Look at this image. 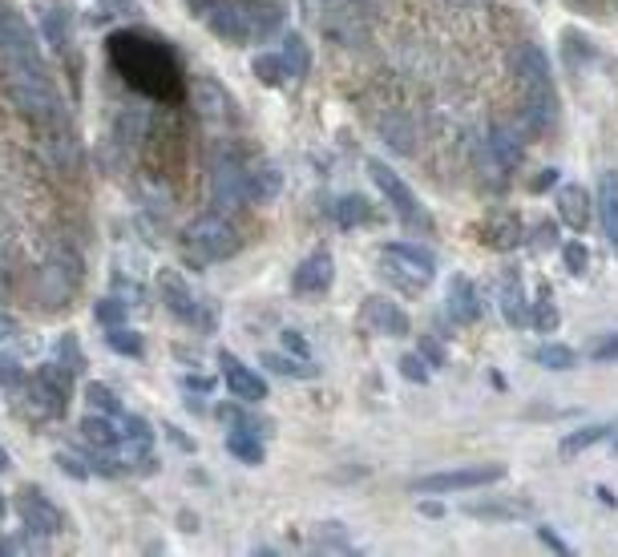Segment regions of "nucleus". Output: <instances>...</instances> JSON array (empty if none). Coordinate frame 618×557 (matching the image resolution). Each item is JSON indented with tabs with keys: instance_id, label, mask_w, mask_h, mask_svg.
<instances>
[{
	"instance_id": "obj_29",
	"label": "nucleus",
	"mask_w": 618,
	"mask_h": 557,
	"mask_svg": "<svg viewBox=\"0 0 618 557\" xmlns=\"http://www.w3.org/2000/svg\"><path fill=\"white\" fill-rule=\"evenodd\" d=\"M368 214H372V206H368L364 194L336 198V222H340V227H360V222H368Z\"/></svg>"
},
{
	"instance_id": "obj_3",
	"label": "nucleus",
	"mask_w": 618,
	"mask_h": 557,
	"mask_svg": "<svg viewBox=\"0 0 618 557\" xmlns=\"http://www.w3.org/2000/svg\"><path fill=\"white\" fill-rule=\"evenodd\" d=\"M182 243H186L194 263H223V259H231L239 251V231L219 210H211V214H202V218L190 222Z\"/></svg>"
},
{
	"instance_id": "obj_44",
	"label": "nucleus",
	"mask_w": 618,
	"mask_h": 557,
	"mask_svg": "<svg viewBox=\"0 0 618 557\" xmlns=\"http://www.w3.org/2000/svg\"><path fill=\"white\" fill-rule=\"evenodd\" d=\"M534 323H538L542 331H554V327H558V311H554V303H550V291H542V295H538V307H534Z\"/></svg>"
},
{
	"instance_id": "obj_63",
	"label": "nucleus",
	"mask_w": 618,
	"mask_h": 557,
	"mask_svg": "<svg viewBox=\"0 0 618 557\" xmlns=\"http://www.w3.org/2000/svg\"><path fill=\"white\" fill-rule=\"evenodd\" d=\"M324 5H348V0H324Z\"/></svg>"
},
{
	"instance_id": "obj_58",
	"label": "nucleus",
	"mask_w": 618,
	"mask_h": 557,
	"mask_svg": "<svg viewBox=\"0 0 618 557\" xmlns=\"http://www.w3.org/2000/svg\"><path fill=\"white\" fill-rule=\"evenodd\" d=\"M554 182H558V170H542V174L530 182V190H550Z\"/></svg>"
},
{
	"instance_id": "obj_24",
	"label": "nucleus",
	"mask_w": 618,
	"mask_h": 557,
	"mask_svg": "<svg viewBox=\"0 0 618 557\" xmlns=\"http://www.w3.org/2000/svg\"><path fill=\"white\" fill-rule=\"evenodd\" d=\"M485 146L493 150V158H497L505 170L522 166V142H518V134H509L505 126H493V134H489V142H485Z\"/></svg>"
},
{
	"instance_id": "obj_19",
	"label": "nucleus",
	"mask_w": 618,
	"mask_h": 557,
	"mask_svg": "<svg viewBox=\"0 0 618 557\" xmlns=\"http://www.w3.org/2000/svg\"><path fill=\"white\" fill-rule=\"evenodd\" d=\"M598 218H602V231L610 239V247L618 251V174L606 170L598 182Z\"/></svg>"
},
{
	"instance_id": "obj_59",
	"label": "nucleus",
	"mask_w": 618,
	"mask_h": 557,
	"mask_svg": "<svg viewBox=\"0 0 618 557\" xmlns=\"http://www.w3.org/2000/svg\"><path fill=\"white\" fill-rule=\"evenodd\" d=\"M57 465H61V469H65L69 477H89V469H81V465H77L73 457H57Z\"/></svg>"
},
{
	"instance_id": "obj_7",
	"label": "nucleus",
	"mask_w": 618,
	"mask_h": 557,
	"mask_svg": "<svg viewBox=\"0 0 618 557\" xmlns=\"http://www.w3.org/2000/svg\"><path fill=\"white\" fill-rule=\"evenodd\" d=\"M368 174H372V182L380 186V194L396 206V214H400L404 222H417L421 231H429V214H425V206L417 202V194L408 190V182H404L392 166H384V162H368Z\"/></svg>"
},
{
	"instance_id": "obj_39",
	"label": "nucleus",
	"mask_w": 618,
	"mask_h": 557,
	"mask_svg": "<svg viewBox=\"0 0 618 557\" xmlns=\"http://www.w3.org/2000/svg\"><path fill=\"white\" fill-rule=\"evenodd\" d=\"M85 400H89V408H93V412H106V416L122 412L118 396H114V392H110L106 384H89V388H85Z\"/></svg>"
},
{
	"instance_id": "obj_52",
	"label": "nucleus",
	"mask_w": 618,
	"mask_h": 557,
	"mask_svg": "<svg viewBox=\"0 0 618 557\" xmlns=\"http://www.w3.org/2000/svg\"><path fill=\"white\" fill-rule=\"evenodd\" d=\"M590 360H618V336H610V340H602V344H594L590 348Z\"/></svg>"
},
{
	"instance_id": "obj_22",
	"label": "nucleus",
	"mask_w": 618,
	"mask_h": 557,
	"mask_svg": "<svg viewBox=\"0 0 618 557\" xmlns=\"http://www.w3.org/2000/svg\"><path fill=\"white\" fill-rule=\"evenodd\" d=\"M283 194V170L271 162H255L251 166V198L259 202H275Z\"/></svg>"
},
{
	"instance_id": "obj_46",
	"label": "nucleus",
	"mask_w": 618,
	"mask_h": 557,
	"mask_svg": "<svg viewBox=\"0 0 618 557\" xmlns=\"http://www.w3.org/2000/svg\"><path fill=\"white\" fill-rule=\"evenodd\" d=\"M562 259H566V267H570L574 275H582V271H586V263H590V251H586L582 243H566Z\"/></svg>"
},
{
	"instance_id": "obj_13",
	"label": "nucleus",
	"mask_w": 618,
	"mask_h": 557,
	"mask_svg": "<svg viewBox=\"0 0 618 557\" xmlns=\"http://www.w3.org/2000/svg\"><path fill=\"white\" fill-rule=\"evenodd\" d=\"M324 29L336 45H360L368 37L364 21H360V9H356V0H348V5H328L324 13Z\"/></svg>"
},
{
	"instance_id": "obj_14",
	"label": "nucleus",
	"mask_w": 618,
	"mask_h": 557,
	"mask_svg": "<svg viewBox=\"0 0 618 557\" xmlns=\"http://www.w3.org/2000/svg\"><path fill=\"white\" fill-rule=\"evenodd\" d=\"M206 29H211L215 37H223V41H231V45H247L251 41L239 0H219V5L206 13Z\"/></svg>"
},
{
	"instance_id": "obj_51",
	"label": "nucleus",
	"mask_w": 618,
	"mask_h": 557,
	"mask_svg": "<svg viewBox=\"0 0 618 557\" xmlns=\"http://www.w3.org/2000/svg\"><path fill=\"white\" fill-rule=\"evenodd\" d=\"M562 41H566V57H570V61H574V57H590V41H586L582 33H574V29H570Z\"/></svg>"
},
{
	"instance_id": "obj_25",
	"label": "nucleus",
	"mask_w": 618,
	"mask_h": 557,
	"mask_svg": "<svg viewBox=\"0 0 618 557\" xmlns=\"http://www.w3.org/2000/svg\"><path fill=\"white\" fill-rule=\"evenodd\" d=\"M81 436L93 444V449H118V424L106 420V412L85 416V420H81Z\"/></svg>"
},
{
	"instance_id": "obj_55",
	"label": "nucleus",
	"mask_w": 618,
	"mask_h": 557,
	"mask_svg": "<svg viewBox=\"0 0 618 557\" xmlns=\"http://www.w3.org/2000/svg\"><path fill=\"white\" fill-rule=\"evenodd\" d=\"M421 352H425V360H429V364H433V368H441V364H445V352H441V348H437V344H433V340H429V336H425V340H421Z\"/></svg>"
},
{
	"instance_id": "obj_61",
	"label": "nucleus",
	"mask_w": 618,
	"mask_h": 557,
	"mask_svg": "<svg viewBox=\"0 0 618 557\" xmlns=\"http://www.w3.org/2000/svg\"><path fill=\"white\" fill-rule=\"evenodd\" d=\"M13 469V461H9V453H5V444H0V473H9Z\"/></svg>"
},
{
	"instance_id": "obj_40",
	"label": "nucleus",
	"mask_w": 618,
	"mask_h": 557,
	"mask_svg": "<svg viewBox=\"0 0 618 557\" xmlns=\"http://www.w3.org/2000/svg\"><path fill=\"white\" fill-rule=\"evenodd\" d=\"M49 267H57V271H61V275H65L73 287L81 283V259H77L69 247H57V251L49 255Z\"/></svg>"
},
{
	"instance_id": "obj_16",
	"label": "nucleus",
	"mask_w": 618,
	"mask_h": 557,
	"mask_svg": "<svg viewBox=\"0 0 618 557\" xmlns=\"http://www.w3.org/2000/svg\"><path fill=\"white\" fill-rule=\"evenodd\" d=\"M239 5H243V21H247L251 41H267L279 33V25H283L279 5H271V0H239Z\"/></svg>"
},
{
	"instance_id": "obj_35",
	"label": "nucleus",
	"mask_w": 618,
	"mask_h": 557,
	"mask_svg": "<svg viewBox=\"0 0 618 557\" xmlns=\"http://www.w3.org/2000/svg\"><path fill=\"white\" fill-rule=\"evenodd\" d=\"M106 344L114 348V352H122V356H142V336L134 327H126V323H118V327H110V336H106Z\"/></svg>"
},
{
	"instance_id": "obj_11",
	"label": "nucleus",
	"mask_w": 618,
	"mask_h": 557,
	"mask_svg": "<svg viewBox=\"0 0 618 557\" xmlns=\"http://www.w3.org/2000/svg\"><path fill=\"white\" fill-rule=\"evenodd\" d=\"M41 146H45V158L57 166V170H73L77 158H81V146H77V134L69 130V118L65 122H49L41 126Z\"/></svg>"
},
{
	"instance_id": "obj_23",
	"label": "nucleus",
	"mask_w": 618,
	"mask_h": 557,
	"mask_svg": "<svg viewBox=\"0 0 618 557\" xmlns=\"http://www.w3.org/2000/svg\"><path fill=\"white\" fill-rule=\"evenodd\" d=\"M449 315L457 323H473L481 315V303H477V291L469 279H453V295H449Z\"/></svg>"
},
{
	"instance_id": "obj_48",
	"label": "nucleus",
	"mask_w": 618,
	"mask_h": 557,
	"mask_svg": "<svg viewBox=\"0 0 618 557\" xmlns=\"http://www.w3.org/2000/svg\"><path fill=\"white\" fill-rule=\"evenodd\" d=\"M57 360L69 364L73 372L81 368V352H77V340H73V336H61V340H57Z\"/></svg>"
},
{
	"instance_id": "obj_31",
	"label": "nucleus",
	"mask_w": 618,
	"mask_h": 557,
	"mask_svg": "<svg viewBox=\"0 0 618 557\" xmlns=\"http://www.w3.org/2000/svg\"><path fill=\"white\" fill-rule=\"evenodd\" d=\"M37 380H41L45 388H53L57 396H65V400H69V392H73V368H69V364H61V360L41 364V368H37Z\"/></svg>"
},
{
	"instance_id": "obj_37",
	"label": "nucleus",
	"mask_w": 618,
	"mask_h": 557,
	"mask_svg": "<svg viewBox=\"0 0 618 557\" xmlns=\"http://www.w3.org/2000/svg\"><path fill=\"white\" fill-rule=\"evenodd\" d=\"M41 25H45V37L61 49V45H69V17H65V9H45L41 13Z\"/></svg>"
},
{
	"instance_id": "obj_8",
	"label": "nucleus",
	"mask_w": 618,
	"mask_h": 557,
	"mask_svg": "<svg viewBox=\"0 0 618 557\" xmlns=\"http://www.w3.org/2000/svg\"><path fill=\"white\" fill-rule=\"evenodd\" d=\"M17 513H21V529H29V533H37V537H53V533L65 529L61 509H57L37 485H25V489L17 493Z\"/></svg>"
},
{
	"instance_id": "obj_5",
	"label": "nucleus",
	"mask_w": 618,
	"mask_h": 557,
	"mask_svg": "<svg viewBox=\"0 0 618 557\" xmlns=\"http://www.w3.org/2000/svg\"><path fill=\"white\" fill-rule=\"evenodd\" d=\"M211 202L215 210H239L251 202V170L235 154H219L211 166Z\"/></svg>"
},
{
	"instance_id": "obj_26",
	"label": "nucleus",
	"mask_w": 618,
	"mask_h": 557,
	"mask_svg": "<svg viewBox=\"0 0 618 557\" xmlns=\"http://www.w3.org/2000/svg\"><path fill=\"white\" fill-rule=\"evenodd\" d=\"M380 134H384L388 146L400 150V154H412V146H417V130H412V122H408V118H396V114H388V118L380 122Z\"/></svg>"
},
{
	"instance_id": "obj_6",
	"label": "nucleus",
	"mask_w": 618,
	"mask_h": 557,
	"mask_svg": "<svg viewBox=\"0 0 618 557\" xmlns=\"http://www.w3.org/2000/svg\"><path fill=\"white\" fill-rule=\"evenodd\" d=\"M505 477L501 465H465V469H449V473H429L412 481V493H461V489H481V485H497Z\"/></svg>"
},
{
	"instance_id": "obj_38",
	"label": "nucleus",
	"mask_w": 618,
	"mask_h": 557,
	"mask_svg": "<svg viewBox=\"0 0 618 557\" xmlns=\"http://www.w3.org/2000/svg\"><path fill=\"white\" fill-rule=\"evenodd\" d=\"M469 517H526L530 505H513V501H501V505H481V501H469L465 505Z\"/></svg>"
},
{
	"instance_id": "obj_57",
	"label": "nucleus",
	"mask_w": 618,
	"mask_h": 557,
	"mask_svg": "<svg viewBox=\"0 0 618 557\" xmlns=\"http://www.w3.org/2000/svg\"><path fill=\"white\" fill-rule=\"evenodd\" d=\"M215 5H219V0H186V9H190L194 17H202V21H206V13H211Z\"/></svg>"
},
{
	"instance_id": "obj_9",
	"label": "nucleus",
	"mask_w": 618,
	"mask_h": 557,
	"mask_svg": "<svg viewBox=\"0 0 618 557\" xmlns=\"http://www.w3.org/2000/svg\"><path fill=\"white\" fill-rule=\"evenodd\" d=\"M513 73H518L522 89L534 93V97H554V81H550V61L538 45L522 41L518 49H513Z\"/></svg>"
},
{
	"instance_id": "obj_45",
	"label": "nucleus",
	"mask_w": 618,
	"mask_h": 557,
	"mask_svg": "<svg viewBox=\"0 0 618 557\" xmlns=\"http://www.w3.org/2000/svg\"><path fill=\"white\" fill-rule=\"evenodd\" d=\"M400 376L412 380V384H425L429 380V368L421 364V356H400Z\"/></svg>"
},
{
	"instance_id": "obj_12",
	"label": "nucleus",
	"mask_w": 618,
	"mask_h": 557,
	"mask_svg": "<svg viewBox=\"0 0 618 557\" xmlns=\"http://www.w3.org/2000/svg\"><path fill=\"white\" fill-rule=\"evenodd\" d=\"M219 364H223V376H227V388L235 392V400H243V404H259V400H267V384H263L259 372L243 368L231 352H219Z\"/></svg>"
},
{
	"instance_id": "obj_56",
	"label": "nucleus",
	"mask_w": 618,
	"mask_h": 557,
	"mask_svg": "<svg viewBox=\"0 0 618 557\" xmlns=\"http://www.w3.org/2000/svg\"><path fill=\"white\" fill-rule=\"evenodd\" d=\"M538 537H542V541H546V545H550L554 553H566V541H562V537H558V533H554L550 525H538Z\"/></svg>"
},
{
	"instance_id": "obj_28",
	"label": "nucleus",
	"mask_w": 618,
	"mask_h": 557,
	"mask_svg": "<svg viewBox=\"0 0 618 557\" xmlns=\"http://www.w3.org/2000/svg\"><path fill=\"white\" fill-rule=\"evenodd\" d=\"M227 449L243 461V465H263V436H251V432H231L227 436Z\"/></svg>"
},
{
	"instance_id": "obj_30",
	"label": "nucleus",
	"mask_w": 618,
	"mask_h": 557,
	"mask_svg": "<svg viewBox=\"0 0 618 557\" xmlns=\"http://www.w3.org/2000/svg\"><path fill=\"white\" fill-rule=\"evenodd\" d=\"M255 77H259L263 85H283V81L295 77V73H291V65H287L283 53H263V57H255Z\"/></svg>"
},
{
	"instance_id": "obj_4",
	"label": "nucleus",
	"mask_w": 618,
	"mask_h": 557,
	"mask_svg": "<svg viewBox=\"0 0 618 557\" xmlns=\"http://www.w3.org/2000/svg\"><path fill=\"white\" fill-rule=\"evenodd\" d=\"M380 271H384V279L396 283L400 291H425V287L433 283L437 263H433V255H429L425 247L392 243V247H384V255H380Z\"/></svg>"
},
{
	"instance_id": "obj_21",
	"label": "nucleus",
	"mask_w": 618,
	"mask_h": 557,
	"mask_svg": "<svg viewBox=\"0 0 618 557\" xmlns=\"http://www.w3.org/2000/svg\"><path fill=\"white\" fill-rule=\"evenodd\" d=\"M219 420L231 428V432H251V436H271V420L255 416L251 408L243 404H219Z\"/></svg>"
},
{
	"instance_id": "obj_34",
	"label": "nucleus",
	"mask_w": 618,
	"mask_h": 557,
	"mask_svg": "<svg viewBox=\"0 0 618 557\" xmlns=\"http://www.w3.org/2000/svg\"><path fill=\"white\" fill-rule=\"evenodd\" d=\"M606 432H610V428H602V424H586V428H578V432H570V436L562 440V457H574V453H582V449H590V444H598V440H606Z\"/></svg>"
},
{
	"instance_id": "obj_18",
	"label": "nucleus",
	"mask_w": 618,
	"mask_h": 557,
	"mask_svg": "<svg viewBox=\"0 0 618 557\" xmlns=\"http://www.w3.org/2000/svg\"><path fill=\"white\" fill-rule=\"evenodd\" d=\"M158 295L166 299V307H170L174 315H182V319H194V315H198V303H194L186 279H182L178 271H170V267L158 271Z\"/></svg>"
},
{
	"instance_id": "obj_17",
	"label": "nucleus",
	"mask_w": 618,
	"mask_h": 557,
	"mask_svg": "<svg viewBox=\"0 0 618 557\" xmlns=\"http://www.w3.org/2000/svg\"><path fill=\"white\" fill-rule=\"evenodd\" d=\"M364 319L380 331V336H408V319H404V311H400L392 299H384V295L364 299Z\"/></svg>"
},
{
	"instance_id": "obj_15",
	"label": "nucleus",
	"mask_w": 618,
	"mask_h": 557,
	"mask_svg": "<svg viewBox=\"0 0 618 557\" xmlns=\"http://www.w3.org/2000/svg\"><path fill=\"white\" fill-rule=\"evenodd\" d=\"M332 279H336L332 255H328V251H316V255H307V259L299 263V271H295V291H303V295H320V291L332 287Z\"/></svg>"
},
{
	"instance_id": "obj_50",
	"label": "nucleus",
	"mask_w": 618,
	"mask_h": 557,
	"mask_svg": "<svg viewBox=\"0 0 618 557\" xmlns=\"http://www.w3.org/2000/svg\"><path fill=\"white\" fill-rule=\"evenodd\" d=\"M279 340H283V352H291V356L307 360V340L299 336V331H295V327H287V331H283V336H279Z\"/></svg>"
},
{
	"instance_id": "obj_53",
	"label": "nucleus",
	"mask_w": 618,
	"mask_h": 557,
	"mask_svg": "<svg viewBox=\"0 0 618 557\" xmlns=\"http://www.w3.org/2000/svg\"><path fill=\"white\" fill-rule=\"evenodd\" d=\"M138 130H142V118H138V114H126V118L118 122V134H122V138H130V146H134Z\"/></svg>"
},
{
	"instance_id": "obj_20",
	"label": "nucleus",
	"mask_w": 618,
	"mask_h": 557,
	"mask_svg": "<svg viewBox=\"0 0 618 557\" xmlns=\"http://www.w3.org/2000/svg\"><path fill=\"white\" fill-rule=\"evenodd\" d=\"M558 218L574 231L590 227V194L582 186H562L558 190Z\"/></svg>"
},
{
	"instance_id": "obj_27",
	"label": "nucleus",
	"mask_w": 618,
	"mask_h": 557,
	"mask_svg": "<svg viewBox=\"0 0 618 557\" xmlns=\"http://www.w3.org/2000/svg\"><path fill=\"white\" fill-rule=\"evenodd\" d=\"M485 239L493 243V247H518L522 243V222L518 218H513V214H497L493 222H489V227H485Z\"/></svg>"
},
{
	"instance_id": "obj_2",
	"label": "nucleus",
	"mask_w": 618,
	"mask_h": 557,
	"mask_svg": "<svg viewBox=\"0 0 618 557\" xmlns=\"http://www.w3.org/2000/svg\"><path fill=\"white\" fill-rule=\"evenodd\" d=\"M9 97L25 118H33L37 126L49 122H65V101L53 89L49 73H29V69H9Z\"/></svg>"
},
{
	"instance_id": "obj_60",
	"label": "nucleus",
	"mask_w": 618,
	"mask_h": 557,
	"mask_svg": "<svg viewBox=\"0 0 618 557\" xmlns=\"http://www.w3.org/2000/svg\"><path fill=\"white\" fill-rule=\"evenodd\" d=\"M421 513H429V517H445V509H441L437 501H425V505H421Z\"/></svg>"
},
{
	"instance_id": "obj_1",
	"label": "nucleus",
	"mask_w": 618,
	"mask_h": 557,
	"mask_svg": "<svg viewBox=\"0 0 618 557\" xmlns=\"http://www.w3.org/2000/svg\"><path fill=\"white\" fill-rule=\"evenodd\" d=\"M106 49H110L114 69L138 93L158 97V101H178L182 97L186 85H182L178 61L162 41H150V37H138V33H110Z\"/></svg>"
},
{
	"instance_id": "obj_62",
	"label": "nucleus",
	"mask_w": 618,
	"mask_h": 557,
	"mask_svg": "<svg viewBox=\"0 0 618 557\" xmlns=\"http://www.w3.org/2000/svg\"><path fill=\"white\" fill-rule=\"evenodd\" d=\"M5 513H9V501H5V493H0V521H5Z\"/></svg>"
},
{
	"instance_id": "obj_10",
	"label": "nucleus",
	"mask_w": 618,
	"mask_h": 557,
	"mask_svg": "<svg viewBox=\"0 0 618 557\" xmlns=\"http://www.w3.org/2000/svg\"><path fill=\"white\" fill-rule=\"evenodd\" d=\"M190 101H194V109H198V118L202 122H219V126H227L235 114H231V97H227V89L219 85V81H211V77H194V85H190Z\"/></svg>"
},
{
	"instance_id": "obj_32",
	"label": "nucleus",
	"mask_w": 618,
	"mask_h": 557,
	"mask_svg": "<svg viewBox=\"0 0 618 557\" xmlns=\"http://www.w3.org/2000/svg\"><path fill=\"white\" fill-rule=\"evenodd\" d=\"M534 360H538L542 368H550V372H570V368L578 364V356H574L566 344H542V348L534 352Z\"/></svg>"
},
{
	"instance_id": "obj_54",
	"label": "nucleus",
	"mask_w": 618,
	"mask_h": 557,
	"mask_svg": "<svg viewBox=\"0 0 618 557\" xmlns=\"http://www.w3.org/2000/svg\"><path fill=\"white\" fill-rule=\"evenodd\" d=\"M534 243L538 247H554L558 243V227H554V222H542V227L534 231Z\"/></svg>"
},
{
	"instance_id": "obj_41",
	"label": "nucleus",
	"mask_w": 618,
	"mask_h": 557,
	"mask_svg": "<svg viewBox=\"0 0 618 557\" xmlns=\"http://www.w3.org/2000/svg\"><path fill=\"white\" fill-rule=\"evenodd\" d=\"M316 545H328V549H348L352 541H348V529L340 525V521H324V525H316Z\"/></svg>"
},
{
	"instance_id": "obj_49",
	"label": "nucleus",
	"mask_w": 618,
	"mask_h": 557,
	"mask_svg": "<svg viewBox=\"0 0 618 557\" xmlns=\"http://www.w3.org/2000/svg\"><path fill=\"white\" fill-rule=\"evenodd\" d=\"M97 5L110 17H138V0H97Z\"/></svg>"
},
{
	"instance_id": "obj_42",
	"label": "nucleus",
	"mask_w": 618,
	"mask_h": 557,
	"mask_svg": "<svg viewBox=\"0 0 618 557\" xmlns=\"http://www.w3.org/2000/svg\"><path fill=\"white\" fill-rule=\"evenodd\" d=\"M501 311H505V319L509 323H526L530 315H526V299H522V291H518V283H509V291H505V299H501Z\"/></svg>"
},
{
	"instance_id": "obj_36",
	"label": "nucleus",
	"mask_w": 618,
	"mask_h": 557,
	"mask_svg": "<svg viewBox=\"0 0 618 557\" xmlns=\"http://www.w3.org/2000/svg\"><path fill=\"white\" fill-rule=\"evenodd\" d=\"M279 53L287 57V65H291V73H295V77H303V73H307V65H312V61H307V45H303V37H299V33H287Z\"/></svg>"
},
{
	"instance_id": "obj_43",
	"label": "nucleus",
	"mask_w": 618,
	"mask_h": 557,
	"mask_svg": "<svg viewBox=\"0 0 618 557\" xmlns=\"http://www.w3.org/2000/svg\"><path fill=\"white\" fill-rule=\"evenodd\" d=\"M93 315L101 319V323H106V327H118V323H126V299H101L97 307H93Z\"/></svg>"
},
{
	"instance_id": "obj_33",
	"label": "nucleus",
	"mask_w": 618,
	"mask_h": 557,
	"mask_svg": "<svg viewBox=\"0 0 618 557\" xmlns=\"http://www.w3.org/2000/svg\"><path fill=\"white\" fill-rule=\"evenodd\" d=\"M263 368H271L279 376H295V380H312L316 376V368L307 360H299V356H263Z\"/></svg>"
},
{
	"instance_id": "obj_47",
	"label": "nucleus",
	"mask_w": 618,
	"mask_h": 557,
	"mask_svg": "<svg viewBox=\"0 0 618 557\" xmlns=\"http://www.w3.org/2000/svg\"><path fill=\"white\" fill-rule=\"evenodd\" d=\"M0 384H5V388H25V372L17 368V360L0 356Z\"/></svg>"
}]
</instances>
